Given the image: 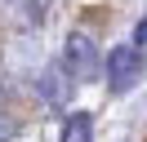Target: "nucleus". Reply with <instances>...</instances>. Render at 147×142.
Instances as JSON below:
<instances>
[{"label":"nucleus","mask_w":147,"mask_h":142,"mask_svg":"<svg viewBox=\"0 0 147 142\" xmlns=\"http://www.w3.org/2000/svg\"><path fill=\"white\" fill-rule=\"evenodd\" d=\"M13 138H18V120L0 115V142H13Z\"/></svg>","instance_id":"39448f33"},{"label":"nucleus","mask_w":147,"mask_h":142,"mask_svg":"<svg viewBox=\"0 0 147 142\" xmlns=\"http://www.w3.org/2000/svg\"><path fill=\"white\" fill-rule=\"evenodd\" d=\"M67 93H71V80H67L63 67L40 71V98H45V102H67Z\"/></svg>","instance_id":"7ed1b4c3"},{"label":"nucleus","mask_w":147,"mask_h":142,"mask_svg":"<svg viewBox=\"0 0 147 142\" xmlns=\"http://www.w3.org/2000/svg\"><path fill=\"white\" fill-rule=\"evenodd\" d=\"M58 67L67 71V80H76V84H85V80H94L98 76V44L89 40V36L85 31H71L67 36V49H63V62H58Z\"/></svg>","instance_id":"f03ea898"},{"label":"nucleus","mask_w":147,"mask_h":142,"mask_svg":"<svg viewBox=\"0 0 147 142\" xmlns=\"http://www.w3.org/2000/svg\"><path fill=\"white\" fill-rule=\"evenodd\" d=\"M58 142H94V115L89 111H71L63 120V138Z\"/></svg>","instance_id":"20e7f679"},{"label":"nucleus","mask_w":147,"mask_h":142,"mask_svg":"<svg viewBox=\"0 0 147 142\" xmlns=\"http://www.w3.org/2000/svg\"><path fill=\"white\" fill-rule=\"evenodd\" d=\"M134 49H147V18L138 22V31H134Z\"/></svg>","instance_id":"423d86ee"},{"label":"nucleus","mask_w":147,"mask_h":142,"mask_svg":"<svg viewBox=\"0 0 147 142\" xmlns=\"http://www.w3.org/2000/svg\"><path fill=\"white\" fill-rule=\"evenodd\" d=\"M143 71H147V58H143V49H134V44H116V49L102 58V76H107L111 93H129V89L143 80Z\"/></svg>","instance_id":"f257e3e1"}]
</instances>
